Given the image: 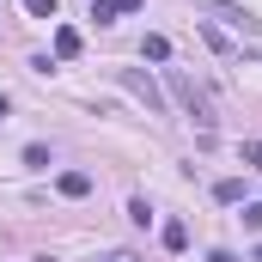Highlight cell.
<instances>
[{"label":"cell","instance_id":"6da1fadb","mask_svg":"<svg viewBox=\"0 0 262 262\" xmlns=\"http://www.w3.org/2000/svg\"><path fill=\"white\" fill-rule=\"evenodd\" d=\"M171 98H177V104H183V110L195 116V128H201V134H213V122H220V116H213V104H207V92H201L195 79L171 73Z\"/></svg>","mask_w":262,"mask_h":262},{"label":"cell","instance_id":"7a4b0ae2","mask_svg":"<svg viewBox=\"0 0 262 262\" xmlns=\"http://www.w3.org/2000/svg\"><path fill=\"white\" fill-rule=\"evenodd\" d=\"M116 79L128 85V92H134V98H140V104H146V110H152V116H165V92H159V85H152V79H146L140 67H122Z\"/></svg>","mask_w":262,"mask_h":262},{"label":"cell","instance_id":"3957f363","mask_svg":"<svg viewBox=\"0 0 262 262\" xmlns=\"http://www.w3.org/2000/svg\"><path fill=\"white\" fill-rule=\"evenodd\" d=\"M79 49H85V37H79L73 25H55V61H73Z\"/></svg>","mask_w":262,"mask_h":262},{"label":"cell","instance_id":"277c9868","mask_svg":"<svg viewBox=\"0 0 262 262\" xmlns=\"http://www.w3.org/2000/svg\"><path fill=\"white\" fill-rule=\"evenodd\" d=\"M55 183H61V195H92V177H85V171H61V177H55Z\"/></svg>","mask_w":262,"mask_h":262},{"label":"cell","instance_id":"5b68a950","mask_svg":"<svg viewBox=\"0 0 262 262\" xmlns=\"http://www.w3.org/2000/svg\"><path fill=\"white\" fill-rule=\"evenodd\" d=\"M159 238H165V250H189V226H183V220H165Z\"/></svg>","mask_w":262,"mask_h":262},{"label":"cell","instance_id":"8992f818","mask_svg":"<svg viewBox=\"0 0 262 262\" xmlns=\"http://www.w3.org/2000/svg\"><path fill=\"white\" fill-rule=\"evenodd\" d=\"M213 195L232 207V201H244V183H238V177H220V183H213Z\"/></svg>","mask_w":262,"mask_h":262},{"label":"cell","instance_id":"52a82bcc","mask_svg":"<svg viewBox=\"0 0 262 262\" xmlns=\"http://www.w3.org/2000/svg\"><path fill=\"white\" fill-rule=\"evenodd\" d=\"M201 37H207V49H220V55H232V37H226V31H213V25H201Z\"/></svg>","mask_w":262,"mask_h":262},{"label":"cell","instance_id":"ba28073f","mask_svg":"<svg viewBox=\"0 0 262 262\" xmlns=\"http://www.w3.org/2000/svg\"><path fill=\"white\" fill-rule=\"evenodd\" d=\"M25 12H31V18H55V12H61V0H25Z\"/></svg>","mask_w":262,"mask_h":262},{"label":"cell","instance_id":"9c48e42d","mask_svg":"<svg viewBox=\"0 0 262 262\" xmlns=\"http://www.w3.org/2000/svg\"><path fill=\"white\" fill-rule=\"evenodd\" d=\"M146 61H171V43L165 37H146Z\"/></svg>","mask_w":262,"mask_h":262},{"label":"cell","instance_id":"30bf717a","mask_svg":"<svg viewBox=\"0 0 262 262\" xmlns=\"http://www.w3.org/2000/svg\"><path fill=\"white\" fill-rule=\"evenodd\" d=\"M25 165L31 171H49V146H25Z\"/></svg>","mask_w":262,"mask_h":262},{"label":"cell","instance_id":"8fae6325","mask_svg":"<svg viewBox=\"0 0 262 262\" xmlns=\"http://www.w3.org/2000/svg\"><path fill=\"white\" fill-rule=\"evenodd\" d=\"M244 226H250V232H262V201H250V207H244Z\"/></svg>","mask_w":262,"mask_h":262},{"label":"cell","instance_id":"7c38bea8","mask_svg":"<svg viewBox=\"0 0 262 262\" xmlns=\"http://www.w3.org/2000/svg\"><path fill=\"white\" fill-rule=\"evenodd\" d=\"M244 165H250V171H262V140H250V146H244Z\"/></svg>","mask_w":262,"mask_h":262},{"label":"cell","instance_id":"4fadbf2b","mask_svg":"<svg viewBox=\"0 0 262 262\" xmlns=\"http://www.w3.org/2000/svg\"><path fill=\"white\" fill-rule=\"evenodd\" d=\"M207 262H238V256H232V250H207Z\"/></svg>","mask_w":262,"mask_h":262},{"label":"cell","instance_id":"5bb4252c","mask_svg":"<svg viewBox=\"0 0 262 262\" xmlns=\"http://www.w3.org/2000/svg\"><path fill=\"white\" fill-rule=\"evenodd\" d=\"M116 12H140V0H116Z\"/></svg>","mask_w":262,"mask_h":262},{"label":"cell","instance_id":"9a60e30c","mask_svg":"<svg viewBox=\"0 0 262 262\" xmlns=\"http://www.w3.org/2000/svg\"><path fill=\"white\" fill-rule=\"evenodd\" d=\"M110 262H134V256H110Z\"/></svg>","mask_w":262,"mask_h":262},{"label":"cell","instance_id":"2e32d148","mask_svg":"<svg viewBox=\"0 0 262 262\" xmlns=\"http://www.w3.org/2000/svg\"><path fill=\"white\" fill-rule=\"evenodd\" d=\"M256 262H262V244H256Z\"/></svg>","mask_w":262,"mask_h":262}]
</instances>
